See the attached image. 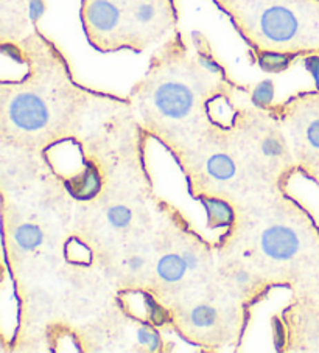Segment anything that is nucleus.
<instances>
[{
    "instance_id": "nucleus-18",
    "label": "nucleus",
    "mask_w": 319,
    "mask_h": 353,
    "mask_svg": "<svg viewBox=\"0 0 319 353\" xmlns=\"http://www.w3.org/2000/svg\"><path fill=\"white\" fill-rule=\"evenodd\" d=\"M304 64H305V69L309 70L310 75L313 77V80H315V86L319 92V53L307 54L304 58Z\"/></svg>"
},
{
    "instance_id": "nucleus-19",
    "label": "nucleus",
    "mask_w": 319,
    "mask_h": 353,
    "mask_svg": "<svg viewBox=\"0 0 319 353\" xmlns=\"http://www.w3.org/2000/svg\"><path fill=\"white\" fill-rule=\"evenodd\" d=\"M273 332H274V344L278 345V349H280L285 343V330H284V325H282L278 319H273Z\"/></svg>"
},
{
    "instance_id": "nucleus-21",
    "label": "nucleus",
    "mask_w": 319,
    "mask_h": 353,
    "mask_svg": "<svg viewBox=\"0 0 319 353\" xmlns=\"http://www.w3.org/2000/svg\"><path fill=\"white\" fill-rule=\"evenodd\" d=\"M144 265H145V260L142 257H133V259L128 260V268H130V270L134 271V272L142 270Z\"/></svg>"
},
{
    "instance_id": "nucleus-13",
    "label": "nucleus",
    "mask_w": 319,
    "mask_h": 353,
    "mask_svg": "<svg viewBox=\"0 0 319 353\" xmlns=\"http://www.w3.org/2000/svg\"><path fill=\"white\" fill-rule=\"evenodd\" d=\"M274 92V83L271 80H265L257 84V86L251 90V101H253L255 109L268 111V109L273 108Z\"/></svg>"
},
{
    "instance_id": "nucleus-22",
    "label": "nucleus",
    "mask_w": 319,
    "mask_h": 353,
    "mask_svg": "<svg viewBox=\"0 0 319 353\" xmlns=\"http://www.w3.org/2000/svg\"><path fill=\"white\" fill-rule=\"evenodd\" d=\"M235 280L238 285H246L249 282V274L246 271H238L235 274Z\"/></svg>"
},
{
    "instance_id": "nucleus-4",
    "label": "nucleus",
    "mask_w": 319,
    "mask_h": 353,
    "mask_svg": "<svg viewBox=\"0 0 319 353\" xmlns=\"http://www.w3.org/2000/svg\"><path fill=\"white\" fill-rule=\"evenodd\" d=\"M177 21V0H128L125 50L145 52L173 34Z\"/></svg>"
},
{
    "instance_id": "nucleus-7",
    "label": "nucleus",
    "mask_w": 319,
    "mask_h": 353,
    "mask_svg": "<svg viewBox=\"0 0 319 353\" xmlns=\"http://www.w3.org/2000/svg\"><path fill=\"white\" fill-rule=\"evenodd\" d=\"M102 185V174L98 172V167L92 162H89L75 178L66 181V187L72 196L81 201L95 198L100 193Z\"/></svg>"
},
{
    "instance_id": "nucleus-23",
    "label": "nucleus",
    "mask_w": 319,
    "mask_h": 353,
    "mask_svg": "<svg viewBox=\"0 0 319 353\" xmlns=\"http://www.w3.org/2000/svg\"><path fill=\"white\" fill-rule=\"evenodd\" d=\"M212 2H213V3H215V5H217V7H218L220 10H223V8L226 7V3H228V2H229V0H212Z\"/></svg>"
},
{
    "instance_id": "nucleus-12",
    "label": "nucleus",
    "mask_w": 319,
    "mask_h": 353,
    "mask_svg": "<svg viewBox=\"0 0 319 353\" xmlns=\"http://www.w3.org/2000/svg\"><path fill=\"white\" fill-rule=\"evenodd\" d=\"M14 241L23 251H35L44 241V234L39 226L33 223H23L14 230Z\"/></svg>"
},
{
    "instance_id": "nucleus-17",
    "label": "nucleus",
    "mask_w": 319,
    "mask_h": 353,
    "mask_svg": "<svg viewBox=\"0 0 319 353\" xmlns=\"http://www.w3.org/2000/svg\"><path fill=\"white\" fill-rule=\"evenodd\" d=\"M190 319L196 327H211L217 321V310L211 305H200L192 310Z\"/></svg>"
},
{
    "instance_id": "nucleus-8",
    "label": "nucleus",
    "mask_w": 319,
    "mask_h": 353,
    "mask_svg": "<svg viewBox=\"0 0 319 353\" xmlns=\"http://www.w3.org/2000/svg\"><path fill=\"white\" fill-rule=\"evenodd\" d=\"M200 201L206 209L209 229L231 228L235 223L234 207L228 201L217 196H209V194H200Z\"/></svg>"
},
{
    "instance_id": "nucleus-5",
    "label": "nucleus",
    "mask_w": 319,
    "mask_h": 353,
    "mask_svg": "<svg viewBox=\"0 0 319 353\" xmlns=\"http://www.w3.org/2000/svg\"><path fill=\"white\" fill-rule=\"evenodd\" d=\"M128 0H81V23L89 44L102 53L124 50Z\"/></svg>"
},
{
    "instance_id": "nucleus-9",
    "label": "nucleus",
    "mask_w": 319,
    "mask_h": 353,
    "mask_svg": "<svg viewBox=\"0 0 319 353\" xmlns=\"http://www.w3.org/2000/svg\"><path fill=\"white\" fill-rule=\"evenodd\" d=\"M251 58L267 74H282L288 70L294 63V59L299 58V54L293 53H278V52H254L249 50Z\"/></svg>"
},
{
    "instance_id": "nucleus-3",
    "label": "nucleus",
    "mask_w": 319,
    "mask_h": 353,
    "mask_svg": "<svg viewBox=\"0 0 319 353\" xmlns=\"http://www.w3.org/2000/svg\"><path fill=\"white\" fill-rule=\"evenodd\" d=\"M222 11L251 50L319 53V0H229Z\"/></svg>"
},
{
    "instance_id": "nucleus-16",
    "label": "nucleus",
    "mask_w": 319,
    "mask_h": 353,
    "mask_svg": "<svg viewBox=\"0 0 319 353\" xmlns=\"http://www.w3.org/2000/svg\"><path fill=\"white\" fill-rule=\"evenodd\" d=\"M108 221L113 228L124 230L128 226H130L133 221V212L131 209H128L126 205H113L108 209Z\"/></svg>"
},
{
    "instance_id": "nucleus-10",
    "label": "nucleus",
    "mask_w": 319,
    "mask_h": 353,
    "mask_svg": "<svg viewBox=\"0 0 319 353\" xmlns=\"http://www.w3.org/2000/svg\"><path fill=\"white\" fill-rule=\"evenodd\" d=\"M188 270V266L184 260L182 255H165L157 263V274L164 282L168 283H176L182 280V277L186 276V272Z\"/></svg>"
},
{
    "instance_id": "nucleus-2",
    "label": "nucleus",
    "mask_w": 319,
    "mask_h": 353,
    "mask_svg": "<svg viewBox=\"0 0 319 353\" xmlns=\"http://www.w3.org/2000/svg\"><path fill=\"white\" fill-rule=\"evenodd\" d=\"M5 57L27 64L21 81H2L3 130L38 136L79 123L104 94L78 86L63 52L38 27L21 42L2 44Z\"/></svg>"
},
{
    "instance_id": "nucleus-15",
    "label": "nucleus",
    "mask_w": 319,
    "mask_h": 353,
    "mask_svg": "<svg viewBox=\"0 0 319 353\" xmlns=\"http://www.w3.org/2000/svg\"><path fill=\"white\" fill-rule=\"evenodd\" d=\"M145 310H146V319L151 325L155 327H164L168 324L170 321V316L168 312L165 310L162 305H159V303L153 299V296L150 294H145Z\"/></svg>"
},
{
    "instance_id": "nucleus-11",
    "label": "nucleus",
    "mask_w": 319,
    "mask_h": 353,
    "mask_svg": "<svg viewBox=\"0 0 319 353\" xmlns=\"http://www.w3.org/2000/svg\"><path fill=\"white\" fill-rule=\"evenodd\" d=\"M207 172L213 179L224 182V181H229L234 178L237 173V167H235L234 159H231L228 154L217 153L212 157H209Z\"/></svg>"
},
{
    "instance_id": "nucleus-6",
    "label": "nucleus",
    "mask_w": 319,
    "mask_h": 353,
    "mask_svg": "<svg viewBox=\"0 0 319 353\" xmlns=\"http://www.w3.org/2000/svg\"><path fill=\"white\" fill-rule=\"evenodd\" d=\"M260 246L269 259L279 261L290 260L299 251V239L290 228L273 226L262 235Z\"/></svg>"
},
{
    "instance_id": "nucleus-1",
    "label": "nucleus",
    "mask_w": 319,
    "mask_h": 353,
    "mask_svg": "<svg viewBox=\"0 0 319 353\" xmlns=\"http://www.w3.org/2000/svg\"><path fill=\"white\" fill-rule=\"evenodd\" d=\"M238 86L220 63L206 36L193 33L192 44L175 32L157 48L146 75L131 90V99L146 123L159 130H182L207 120V103Z\"/></svg>"
},
{
    "instance_id": "nucleus-14",
    "label": "nucleus",
    "mask_w": 319,
    "mask_h": 353,
    "mask_svg": "<svg viewBox=\"0 0 319 353\" xmlns=\"http://www.w3.org/2000/svg\"><path fill=\"white\" fill-rule=\"evenodd\" d=\"M137 343L146 347L150 352H159L162 349L164 341L155 325L144 324L137 328Z\"/></svg>"
},
{
    "instance_id": "nucleus-20",
    "label": "nucleus",
    "mask_w": 319,
    "mask_h": 353,
    "mask_svg": "<svg viewBox=\"0 0 319 353\" xmlns=\"http://www.w3.org/2000/svg\"><path fill=\"white\" fill-rule=\"evenodd\" d=\"M182 257H184V260H186V263H187V266H188V270H190V271H193V270H196V268H198L200 259L196 257V254L190 252V251H186V252L182 254Z\"/></svg>"
}]
</instances>
